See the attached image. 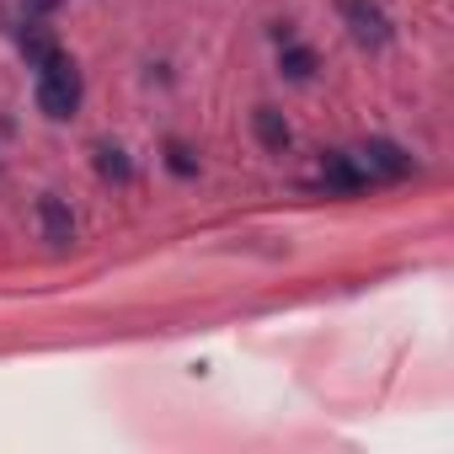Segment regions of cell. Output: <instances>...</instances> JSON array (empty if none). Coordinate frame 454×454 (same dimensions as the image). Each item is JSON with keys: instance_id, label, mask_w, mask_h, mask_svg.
I'll return each mask as SVG.
<instances>
[{"instance_id": "7", "label": "cell", "mask_w": 454, "mask_h": 454, "mask_svg": "<svg viewBox=\"0 0 454 454\" xmlns=\"http://www.w3.org/2000/svg\"><path fill=\"white\" fill-rule=\"evenodd\" d=\"M278 65H284V75H289V81H310V70H316V49H305V43L284 38V54H278Z\"/></svg>"}, {"instance_id": "1", "label": "cell", "mask_w": 454, "mask_h": 454, "mask_svg": "<svg viewBox=\"0 0 454 454\" xmlns=\"http://www.w3.org/2000/svg\"><path fill=\"white\" fill-rule=\"evenodd\" d=\"M81 97H86V86H81L75 59H70L65 49H54V54L38 65V113L54 118V123H65V118H75Z\"/></svg>"}, {"instance_id": "8", "label": "cell", "mask_w": 454, "mask_h": 454, "mask_svg": "<svg viewBox=\"0 0 454 454\" xmlns=\"http://www.w3.org/2000/svg\"><path fill=\"white\" fill-rule=\"evenodd\" d=\"M97 176H102V182H118V187H123V182L134 176V166H129V155H123L118 145H102V150H97Z\"/></svg>"}, {"instance_id": "9", "label": "cell", "mask_w": 454, "mask_h": 454, "mask_svg": "<svg viewBox=\"0 0 454 454\" xmlns=\"http://www.w3.org/2000/svg\"><path fill=\"white\" fill-rule=\"evenodd\" d=\"M166 166H171L176 176H198V155H192L182 139H171V145H166Z\"/></svg>"}, {"instance_id": "6", "label": "cell", "mask_w": 454, "mask_h": 454, "mask_svg": "<svg viewBox=\"0 0 454 454\" xmlns=\"http://www.w3.org/2000/svg\"><path fill=\"white\" fill-rule=\"evenodd\" d=\"M252 123H257V139H262V150H273V155H284L289 150V123H284V113L278 107H257L252 113Z\"/></svg>"}, {"instance_id": "4", "label": "cell", "mask_w": 454, "mask_h": 454, "mask_svg": "<svg viewBox=\"0 0 454 454\" xmlns=\"http://www.w3.org/2000/svg\"><path fill=\"white\" fill-rule=\"evenodd\" d=\"M38 224H43V241H54V247H70V241H75V214H70L65 198H54V192L38 198Z\"/></svg>"}, {"instance_id": "2", "label": "cell", "mask_w": 454, "mask_h": 454, "mask_svg": "<svg viewBox=\"0 0 454 454\" xmlns=\"http://www.w3.org/2000/svg\"><path fill=\"white\" fill-rule=\"evenodd\" d=\"M337 12H342L353 43H364V49H385L390 43V17L380 12V0H342Z\"/></svg>"}, {"instance_id": "3", "label": "cell", "mask_w": 454, "mask_h": 454, "mask_svg": "<svg viewBox=\"0 0 454 454\" xmlns=\"http://www.w3.org/2000/svg\"><path fill=\"white\" fill-rule=\"evenodd\" d=\"M358 166H364L369 182H406V176L417 171V160H411L401 145H390V139H369V145L358 150Z\"/></svg>"}, {"instance_id": "5", "label": "cell", "mask_w": 454, "mask_h": 454, "mask_svg": "<svg viewBox=\"0 0 454 454\" xmlns=\"http://www.w3.org/2000/svg\"><path fill=\"white\" fill-rule=\"evenodd\" d=\"M321 182H326L332 192H364V187H369L358 155H342V150H332V155L321 160Z\"/></svg>"}]
</instances>
